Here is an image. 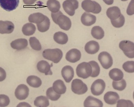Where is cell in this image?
<instances>
[{
    "label": "cell",
    "instance_id": "1",
    "mask_svg": "<svg viewBox=\"0 0 134 107\" xmlns=\"http://www.w3.org/2000/svg\"><path fill=\"white\" fill-rule=\"evenodd\" d=\"M42 55L45 59L57 64L62 58L63 54L62 51L58 48L47 49L43 51Z\"/></svg>",
    "mask_w": 134,
    "mask_h": 107
},
{
    "label": "cell",
    "instance_id": "2",
    "mask_svg": "<svg viewBox=\"0 0 134 107\" xmlns=\"http://www.w3.org/2000/svg\"><path fill=\"white\" fill-rule=\"evenodd\" d=\"M81 7L85 11L94 14H99L102 9L99 3L91 0H84L82 2Z\"/></svg>",
    "mask_w": 134,
    "mask_h": 107
},
{
    "label": "cell",
    "instance_id": "3",
    "mask_svg": "<svg viewBox=\"0 0 134 107\" xmlns=\"http://www.w3.org/2000/svg\"><path fill=\"white\" fill-rule=\"evenodd\" d=\"M76 71L77 75L79 77L87 79L92 74V66L89 62H83L77 66Z\"/></svg>",
    "mask_w": 134,
    "mask_h": 107
},
{
    "label": "cell",
    "instance_id": "4",
    "mask_svg": "<svg viewBox=\"0 0 134 107\" xmlns=\"http://www.w3.org/2000/svg\"><path fill=\"white\" fill-rule=\"evenodd\" d=\"M119 48L123 51L124 54L129 58H134V43L130 41H121L119 44Z\"/></svg>",
    "mask_w": 134,
    "mask_h": 107
},
{
    "label": "cell",
    "instance_id": "5",
    "mask_svg": "<svg viewBox=\"0 0 134 107\" xmlns=\"http://www.w3.org/2000/svg\"><path fill=\"white\" fill-rule=\"evenodd\" d=\"M87 85L80 79L74 80L71 84V90L75 94L82 95L88 91Z\"/></svg>",
    "mask_w": 134,
    "mask_h": 107
},
{
    "label": "cell",
    "instance_id": "6",
    "mask_svg": "<svg viewBox=\"0 0 134 107\" xmlns=\"http://www.w3.org/2000/svg\"><path fill=\"white\" fill-rule=\"evenodd\" d=\"M63 7L66 13L70 16L74 15L75 10L79 7L77 0H66L63 3Z\"/></svg>",
    "mask_w": 134,
    "mask_h": 107
},
{
    "label": "cell",
    "instance_id": "7",
    "mask_svg": "<svg viewBox=\"0 0 134 107\" xmlns=\"http://www.w3.org/2000/svg\"><path fill=\"white\" fill-rule=\"evenodd\" d=\"M98 60L103 68L106 69L110 68L113 64L112 57L109 53L106 51L100 53L98 56Z\"/></svg>",
    "mask_w": 134,
    "mask_h": 107
},
{
    "label": "cell",
    "instance_id": "8",
    "mask_svg": "<svg viewBox=\"0 0 134 107\" xmlns=\"http://www.w3.org/2000/svg\"><path fill=\"white\" fill-rule=\"evenodd\" d=\"M105 88L106 84L104 80L98 79L93 82L91 86V92L94 96H100L103 93Z\"/></svg>",
    "mask_w": 134,
    "mask_h": 107
},
{
    "label": "cell",
    "instance_id": "9",
    "mask_svg": "<svg viewBox=\"0 0 134 107\" xmlns=\"http://www.w3.org/2000/svg\"><path fill=\"white\" fill-rule=\"evenodd\" d=\"M55 23L58 25L62 29L66 31L69 30L72 26V22L70 19L63 15L62 13L57 17Z\"/></svg>",
    "mask_w": 134,
    "mask_h": 107
},
{
    "label": "cell",
    "instance_id": "10",
    "mask_svg": "<svg viewBox=\"0 0 134 107\" xmlns=\"http://www.w3.org/2000/svg\"><path fill=\"white\" fill-rule=\"evenodd\" d=\"M15 94L16 97L19 100L26 99L29 95V88L25 85H20L16 89Z\"/></svg>",
    "mask_w": 134,
    "mask_h": 107
},
{
    "label": "cell",
    "instance_id": "11",
    "mask_svg": "<svg viewBox=\"0 0 134 107\" xmlns=\"http://www.w3.org/2000/svg\"><path fill=\"white\" fill-rule=\"evenodd\" d=\"M19 0H0V6L8 11L15 10L19 5Z\"/></svg>",
    "mask_w": 134,
    "mask_h": 107
},
{
    "label": "cell",
    "instance_id": "12",
    "mask_svg": "<svg viewBox=\"0 0 134 107\" xmlns=\"http://www.w3.org/2000/svg\"><path fill=\"white\" fill-rule=\"evenodd\" d=\"M81 54L79 50L76 48L71 49L66 55L67 61L71 63H76L80 60Z\"/></svg>",
    "mask_w": 134,
    "mask_h": 107
},
{
    "label": "cell",
    "instance_id": "13",
    "mask_svg": "<svg viewBox=\"0 0 134 107\" xmlns=\"http://www.w3.org/2000/svg\"><path fill=\"white\" fill-rule=\"evenodd\" d=\"M15 28L14 24L9 21H0V34H10Z\"/></svg>",
    "mask_w": 134,
    "mask_h": 107
},
{
    "label": "cell",
    "instance_id": "14",
    "mask_svg": "<svg viewBox=\"0 0 134 107\" xmlns=\"http://www.w3.org/2000/svg\"><path fill=\"white\" fill-rule=\"evenodd\" d=\"M62 75L66 83H70L74 77V69L70 66H66L62 69Z\"/></svg>",
    "mask_w": 134,
    "mask_h": 107
},
{
    "label": "cell",
    "instance_id": "15",
    "mask_svg": "<svg viewBox=\"0 0 134 107\" xmlns=\"http://www.w3.org/2000/svg\"><path fill=\"white\" fill-rule=\"evenodd\" d=\"M51 66L46 61H40L37 64V68L38 70L41 73L45 74L46 75H52L53 72L51 67Z\"/></svg>",
    "mask_w": 134,
    "mask_h": 107
},
{
    "label": "cell",
    "instance_id": "16",
    "mask_svg": "<svg viewBox=\"0 0 134 107\" xmlns=\"http://www.w3.org/2000/svg\"><path fill=\"white\" fill-rule=\"evenodd\" d=\"M104 99L106 103L110 105H114L119 100L120 97L117 93L110 91L104 95Z\"/></svg>",
    "mask_w": 134,
    "mask_h": 107
},
{
    "label": "cell",
    "instance_id": "17",
    "mask_svg": "<svg viewBox=\"0 0 134 107\" xmlns=\"http://www.w3.org/2000/svg\"><path fill=\"white\" fill-rule=\"evenodd\" d=\"M100 46L99 43L95 41H90L86 43L85 50L86 53L89 54H95L99 51Z\"/></svg>",
    "mask_w": 134,
    "mask_h": 107
},
{
    "label": "cell",
    "instance_id": "18",
    "mask_svg": "<svg viewBox=\"0 0 134 107\" xmlns=\"http://www.w3.org/2000/svg\"><path fill=\"white\" fill-rule=\"evenodd\" d=\"M81 20L83 25L90 26L96 23V17L90 13H84L81 16Z\"/></svg>",
    "mask_w": 134,
    "mask_h": 107
},
{
    "label": "cell",
    "instance_id": "19",
    "mask_svg": "<svg viewBox=\"0 0 134 107\" xmlns=\"http://www.w3.org/2000/svg\"><path fill=\"white\" fill-rule=\"evenodd\" d=\"M84 106L85 107H102L103 106V104L100 100L92 96H89L84 101Z\"/></svg>",
    "mask_w": 134,
    "mask_h": 107
},
{
    "label": "cell",
    "instance_id": "20",
    "mask_svg": "<svg viewBox=\"0 0 134 107\" xmlns=\"http://www.w3.org/2000/svg\"><path fill=\"white\" fill-rule=\"evenodd\" d=\"M28 43L27 39L20 38L16 39L11 43L12 48L17 50H21L26 48Z\"/></svg>",
    "mask_w": 134,
    "mask_h": 107
},
{
    "label": "cell",
    "instance_id": "21",
    "mask_svg": "<svg viewBox=\"0 0 134 107\" xmlns=\"http://www.w3.org/2000/svg\"><path fill=\"white\" fill-rule=\"evenodd\" d=\"M120 9L116 6L110 7L107 11V15L111 20H114L118 19L121 15Z\"/></svg>",
    "mask_w": 134,
    "mask_h": 107
},
{
    "label": "cell",
    "instance_id": "22",
    "mask_svg": "<svg viewBox=\"0 0 134 107\" xmlns=\"http://www.w3.org/2000/svg\"><path fill=\"white\" fill-rule=\"evenodd\" d=\"M53 88L55 92L60 95L64 94L66 92V86L64 82L61 80L55 81L53 84Z\"/></svg>",
    "mask_w": 134,
    "mask_h": 107
},
{
    "label": "cell",
    "instance_id": "23",
    "mask_svg": "<svg viewBox=\"0 0 134 107\" xmlns=\"http://www.w3.org/2000/svg\"><path fill=\"white\" fill-rule=\"evenodd\" d=\"M109 77L114 81H120L124 77V74L122 71L117 68H114L111 70L109 73Z\"/></svg>",
    "mask_w": 134,
    "mask_h": 107
},
{
    "label": "cell",
    "instance_id": "24",
    "mask_svg": "<svg viewBox=\"0 0 134 107\" xmlns=\"http://www.w3.org/2000/svg\"><path fill=\"white\" fill-rule=\"evenodd\" d=\"M53 38L55 41L59 44H66L68 41V35L62 32H58L55 33Z\"/></svg>",
    "mask_w": 134,
    "mask_h": 107
},
{
    "label": "cell",
    "instance_id": "25",
    "mask_svg": "<svg viewBox=\"0 0 134 107\" xmlns=\"http://www.w3.org/2000/svg\"><path fill=\"white\" fill-rule=\"evenodd\" d=\"M46 16L40 13H34L29 16L28 20L29 22L38 24L40 23L45 20Z\"/></svg>",
    "mask_w": 134,
    "mask_h": 107
},
{
    "label": "cell",
    "instance_id": "26",
    "mask_svg": "<svg viewBox=\"0 0 134 107\" xmlns=\"http://www.w3.org/2000/svg\"><path fill=\"white\" fill-rule=\"evenodd\" d=\"M27 83L30 86L33 88H38L42 84V81L40 78L36 76L31 75L28 77Z\"/></svg>",
    "mask_w": 134,
    "mask_h": 107
},
{
    "label": "cell",
    "instance_id": "27",
    "mask_svg": "<svg viewBox=\"0 0 134 107\" xmlns=\"http://www.w3.org/2000/svg\"><path fill=\"white\" fill-rule=\"evenodd\" d=\"M91 34L94 38L100 40L104 37V32L100 26H94L92 28Z\"/></svg>",
    "mask_w": 134,
    "mask_h": 107
},
{
    "label": "cell",
    "instance_id": "28",
    "mask_svg": "<svg viewBox=\"0 0 134 107\" xmlns=\"http://www.w3.org/2000/svg\"><path fill=\"white\" fill-rule=\"evenodd\" d=\"M47 5L49 10L53 13L58 12L61 8L60 3L57 0H48Z\"/></svg>",
    "mask_w": 134,
    "mask_h": 107
},
{
    "label": "cell",
    "instance_id": "29",
    "mask_svg": "<svg viewBox=\"0 0 134 107\" xmlns=\"http://www.w3.org/2000/svg\"><path fill=\"white\" fill-rule=\"evenodd\" d=\"M36 28L35 25L32 23H27L23 26L22 32L24 35L30 36L35 32Z\"/></svg>",
    "mask_w": 134,
    "mask_h": 107
},
{
    "label": "cell",
    "instance_id": "30",
    "mask_svg": "<svg viewBox=\"0 0 134 107\" xmlns=\"http://www.w3.org/2000/svg\"><path fill=\"white\" fill-rule=\"evenodd\" d=\"M34 105L36 107H48L49 105V102L47 97L44 96H40L36 97L35 100Z\"/></svg>",
    "mask_w": 134,
    "mask_h": 107
},
{
    "label": "cell",
    "instance_id": "31",
    "mask_svg": "<svg viewBox=\"0 0 134 107\" xmlns=\"http://www.w3.org/2000/svg\"><path fill=\"white\" fill-rule=\"evenodd\" d=\"M51 22L49 19L46 16L45 20L40 24H37V27L39 31L44 32L48 31L50 26Z\"/></svg>",
    "mask_w": 134,
    "mask_h": 107
},
{
    "label": "cell",
    "instance_id": "32",
    "mask_svg": "<svg viewBox=\"0 0 134 107\" xmlns=\"http://www.w3.org/2000/svg\"><path fill=\"white\" fill-rule=\"evenodd\" d=\"M46 96L48 99L52 101H56L61 97V95L55 92L53 87H50L47 90Z\"/></svg>",
    "mask_w": 134,
    "mask_h": 107
},
{
    "label": "cell",
    "instance_id": "33",
    "mask_svg": "<svg viewBox=\"0 0 134 107\" xmlns=\"http://www.w3.org/2000/svg\"><path fill=\"white\" fill-rule=\"evenodd\" d=\"M89 63L90 64L92 67V73L90 76L92 78L98 76L100 72V68L99 64L95 61H91Z\"/></svg>",
    "mask_w": 134,
    "mask_h": 107
},
{
    "label": "cell",
    "instance_id": "34",
    "mask_svg": "<svg viewBox=\"0 0 134 107\" xmlns=\"http://www.w3.org/2000/svg\"><path fill=\"white\" fill-rule=\"evenodd\" d=\"M30 46L32 49L36 51H40L42 46L39 40L35 37H31L29 39Z\"/></svg>",
    "mask_w": 134,
    "mask_h": 107
},
{
    "label": "cell",
    "instance_id": "35",
    "mask_svg": "<svg viewBox=\"0 0 134 107\" xmlns=\"http://www.w3.org/2000/svg\"><path fill=\"white\" fill-rule=\"evenodd\" d=\"M112 86L113 88L119 91H122L126 87V82L124 79H122L120 81H113L112 82Z\"/></svg>",
    "mask_w": 134,
    "mask_h": 107
},
{
    "label": "cell",
    "instance_id": "36",
    "mask_svg": "<svg viewBox=\"0 0 134 107\" xmlns=\"http://www.w3.org/2000/svg\"><path fill=\"white\" fill-rule=\"evenodd\" d=\"M111 23L113 27L117 28L122 27L125 23V19L124 16L121 14L119 17L114 20H111Z\"/></svg>",
    "mask_w": 134,
    "mask_h": 107
},
{
    "label": "cell",
    "instance_id": "37",
    "mask_svg": "<svg viewBox=\"0 0 134 107\" xmlns=\"http://www.w3.org/2000/svg\"><path fill=\"white\" fill-rule=\"evenodd\" d=\"M123 69L126 72L128 73H133L134 72V62L133 61H128L125 62L122 66Z\"/></svg>",
    "mask_w": 134,
    "mask_h": 107
},
{
    "label": "cell",
    "instance_id": "38",
    "mask_svg": "<svg viewBox=\"0 0 134 107\" xmlns=\"http://www.w3.org/2000/svg\"><path fill=\"white\" fill-rule=\"evenodd\" d=\"M10 103V99L8 96L4 94L0 95V107H6Z\"/></svg>",
    "mask_w": 134,
    "mask_h": 107
},
{
    "label": "cell",
    "instance_id": "39",
    "mask_svg": "<svg viewBox=\"0 0 134 107\" xmlns=\"http://www.w3.org/2000/svg\"><path fill=\"white\" fill-rule=\"evenodd\" d=\"M117 102V107H134L133 104L130 100H125L124 99L119 100Z\"/></svg>",
    "mask_w": 134,
    "mask_h": 107
},
{
    "label": "cell",
    "instance_id": "40",
    "mask_svg": "<svg viewBox=\"0 0 134 107\" xmlns=\"http://www.w3.org/2000/svg\"><path fill=\"white\" fill-rule=\"evenodd\" d=\"M134 0H131L127 8V13L129 15L131 16L134 15Z\"/></svg>",
    "mask_w": 134,
    "mask_h": 107
},
{
    "label": "cell",
    "instance_id": "41",
    "mask_svg": "<svg viewBox=\"0 0 134 107\" xmlns=\"http://www.w3.org/2000/svg\"><path fill=\"white\" fill-rule=\"evenodd\" d=\"M6 77V73L5 70L2 67H0V82L5 80Z\"/></svg>",
    "mask_w": 134,
    "mask_h": 107
},
{
    "label": "cell",
    "instance_id": "42",
    "mask_svg": "<svg viewBox=\"0 0 134 107\" xmlns=\"http://www.w3.org/2000/svg\"><path fill=\"white\" fill-rule=\"evenodd\" d=\"M37 0H23V2L25 4L27 5H33Z\"/></svg>",
    "mask_w": 134,
    "mask_h": 107
},
{
    "label": "cell",
    "instance_id": "43",
    "mask_svg": "<svg viewBox=\"0 0 134 107\" xmlns=\"http://www.w3.org/2000/svg\"><path fill=\"white\" fill-rule=\"evenodd\" d=\"M31 107V105L27 103H20L17 107Z\"/></svg>",
    "mask_w": 134,
    "mask_h": 107
},
{
    "label": "cell",
    "instance_id": "44",
    "mask_svg": "<svg viewBox=\"0 0 134 107\" xmlns=\"http://www.w3.org/2000/svg\"><path fill=\"white\" fill-rule=\"evenodd\" d=\"M104 3L108 5H111L113 4L114 0H103Z\"/></svg>",
    "mask_w": 134,
    "mask_h": 107
},
{
    "label": "cell",
    "instance_id": "45",
    "mask_svg": "<svg viewBox=\"0 0 134 107\" xmlns=\"http://www.w3.org/2000/svg\"><path fill=\"white\" fill-rule=\"evenodd\" d=\"M121 1H128V0H121Z\"/></svg>",
    "mask_w": 134,
    "mask_h": 107
}]
</instances>
